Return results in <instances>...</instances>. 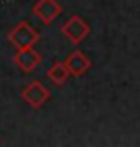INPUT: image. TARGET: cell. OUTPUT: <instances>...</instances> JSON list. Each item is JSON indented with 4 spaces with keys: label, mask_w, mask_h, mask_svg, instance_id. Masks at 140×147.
<instances>
[{
    "label": "cell",
    "mask_w": 140,
    "mask_h": 147,
    "mask_svg": "<svg viewBox=\"0 0 140 147\" xmlns=\"http://www.w3.org/2000/svg\"><path fill=\"white\" fill-rule=\"evenodd\" d=\"M65 65H67V68L70 70L72 76L76 77H81L83 74H86L92 67V59L88 57L85 52H81V50H74L67 56V59H65Z\"/></svg>",
    "instance_id": "cell-6"
},
{
    "label": "cell",
    "mask_w": 140,
    "mask_h": 147,
    "mask_svg": "<svg viewBox=\"0 0 140 147\" xmlns=\"http://www.w3.org/2000/svg\"><path fill=\"white\" fill-rule=\"evenodd\" d=\"M61 34L67 40H70L72 43H76V45H77V43H81L88 34H90V25H88V22L83 16L74 14V16H70L61 25Z\"/></svg>",
    "instance_id": "cell-2"
},
{
    "label": "cell",
    "mask_w": 140,
    "mask_h": 147,
    "mask_svg": "<svg viewBox=\"0 0 140 147\" xmlns=\"http://www.w3.org/2000/svg\"><path fill=\"white\" fill-rule=\"evenodd\" d=\"M7 38H9V41L16 49H29V47H34L38 43L40 34L27 20H22L20 24H16L9 31Z\"/></svg>",
    "instance_id": "cell-1"
},
{
    "label": "cell",
    "mask_w": 140,
    "mask_h": 147,
    "mask_svg": "<svg viewBox=\"0 0 140 147\" xmlns=\"http://www.w3.org/2000/svg\"><path fill=\"white\" fill-rule=\"evenodd\" d=\"M61 4L57 0H38L32 5V14L43 25H50L61 14Z\"/></svg>",
    "instance_id": "cell-4"
},
{
    "label": "cell",
    "mask_w": 140,
    "mask_h": 147,
    "mask_svg": "<svg viewBox=\"0 0 140 147\" xmlns=\"http://www.w3.org/2000/svg\"><path fill=\"white\" fill-rule=\"evenodd\" d=\"M47 76H49V79L52 81L56 86H61V84L67 83V79L72 76V74H70V70L67 68L65 61H54L52 67L47 70Z\"/></svg>",
    "instance_id": "cell-7"
},
{
    "label": "cell",
    "mask_w": 140,
    "mask_h": 147,
    "mask_svg": "<svg viewBox=\"0 0 140 147\" xmlns=\"http://www.w3.org/2000/svg\"><path fill=\"white\" fill-rule=\"evenodd\" d=\"M14 63H16V67L22 70V72H32L40 67V63H41V56L36 52V50L32 47H29V49H18L16 50V54H14Z\"/></svg>",
    "instance_id": "cell-5"
},
{
    "label": "cell",
    "mask_w": 140,
    "mask_h": 147,
    "mask_svg": "<svg viewBox=\"0 0 140 147\" xmlns=\"http://www.w3.org/2000/svg\"><path fill=\"white\" fill-rule=\"evenodd\" d=\"M22 99L31 108H41L50 99V92L40 81H31L27 86L22 88Z\"/></svg>",
    "instance_id": "cell-3"
}]
</instances>
